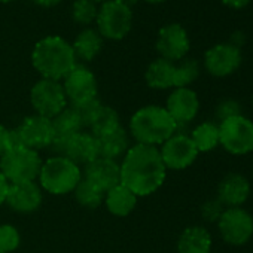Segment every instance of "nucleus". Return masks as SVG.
I'll use <instances>...</instances> for the list:
<instances>
[{"label": "nucleus", "mask_w": 253, "mask_h": 253, "mask_svg": "<svg viewBox=\"0 0 253 253\" xmlns=\"http://www.w3.org/2000/svg\"><path fill=\"white\" fill-rule=\"evenodd\" d=\"M43 201V191L38 180L9 183L5 204L17 213H33L36 211Z\"/></svg>", "instance_id": "f3484780"}, {"label": "nucleus", "mask_w": 253, "mask_h": 253, "mask_svg": "<svg viewBox=\"0 0 253 253\" xmlns=\"http://www.w3.org/2000/svg\"><path fill=\"white\" fill-rule=\"evenodd\" d=\"M252 103H253V98H252Z\"/></svg>", "instance_id": "a18cd8bd"}, {"label": "nucleus", "mask_w": 253, "mask_h": 253, "mask_svg": "<svg viewBox=\"0 0 253 253\" xmlns=\"http://www.w3.org/2000/svg\"><path fill=\"white\" fill-rule=\"evenodd\" d=\"M32 2L42 8H54L61 2V0H32Z\"/></svg>", "instance_id": "4c0bfd02"}, {"label": "nucleus", "mask_w": 253, "mask_h": 253, "mask_svg": "<svg viewBox=\"0 0 253 253\" xmlns=\"http://www.w3.org/2000/svg\"><path fill=\"white\" fill-rule=\"evenodd\" d=\"M103 43H104V39L97 32V29L85 27L84 30L78 33V36L72 42V48L78 61L89 63L98 57V54L103 49Z\"/></svg>", "instance_id": "4be33fe9"}, {"label": "nucleus", "mask_w": 253, "mask_h": 253, "mask_svg": "<svg viewBox=\"0 0 253 253\" xmlns=\"http://www.w3.org/2000/svg\"><path fill=\"white\" fill-rule=\"evenodd\" d=\"M177 131V124L164 106L148 104L137 109L128 122V134L134 143L160 148Z\"/></svg>", "instance_id": "7ed1b4c3"}, {"label": "nucleus", "mask_w": 253, "mask_h": 253, "mask_svg": "<svg viewBox=\"0 0 253 253\" xmlns=\"http://www.w3.org/2000/svg\"><path fill=\"white\" fill-rule=\"evenodd\" d=\"M70 106H79L89 100L98 98V82L92 70L84 64H76L61 81Z\"/></svg>", "instance_id": "f8f14e48"}, {"label": "nucleus", "mask_w": 253, "mask_h": 253, "mask_svg": "<svg viewBox=\"0 0 253 253\" xmlns=\"http://www.w3.org/2000/svg\"><path fill=\"white\" fill-rule=\"evenodd\" d=\"M158 149L166 169L173 171L186 170L198 158V151L189 134L182 131H176Z\"/></svg>", "instance_id": "ddd939ff"}, {"label": "nucleus", "mask_w": 253, "mask_h": 253, "mask_svg": "<svg viewBox=\"0 0 253 253\" xmlns=\"http://www.w3.org/2000/svg\"><path fill=\"white\" fill-rule=\"evenodd\" d=\"M148 3H152V5H157V3H163L166 2V0H146Z\"/></svg>", "instance_id": "a19ab883"}, {"label": "nucleus", "mask_w": 253, "mask_h": 253, "mask_svg": "<svg viewBox=\"0 0 253 253\" xmlns=\"http://www.w3.org/2000/svg\"><path fill=\"white\" fill-rule=\"evenodd\" d=\"M118 2H121L122 5H125V6H128V8L133 9V6H136L139 3V0H118Z\"/></svg>", "instance_id": "ea45409f"}, {"label": "nucleus", "mask_w": 253, "mask_h": 253, "mask_svg": "<svg viewBox=\"0 0 253 253\" xmlns=\"http://www.w3.org/2000/svg\"><path fill=\"white\" fill-rule=\"evenodd\" d=\"M137 200L139 197L134 195L128 188L122 183H118L116 186L106 191L103 206L110 214L116 217H125L136 209Z\"/></svg>", "instance_id": "412c9836"}, {"label": "nucleus", "mask_w": 253, "mask_h": 253, "mask_svg": "<svg viewBox=\"0 0 253 253\" xmlns=\"http://www.w3.org/2000/svg\"><path fill=\"white\" fill-rule=\"evenodd\" d=\"M15 0H0V3H12Z\"/></svg>", "instance_id": "37998d69"}, {"label": "nucleus", "mask_w": 253, "mask_h": 253, "mask_svg": "<svg viewBox=\"0 0 253 253\" xmlns=\"http://www.w3.org/2000/svg\"><path fill=\"white\" fill-rule=\"evenodd\" d=\"M82 177L103 189L104 192L121 183V166L116 160L97 157L82 167Z\"/></svg>", "instance_id": "a211bd4d"}, {"label": "nucleus", "mask_w": 253, "mask_h": 253, "mask_svg": "<svg viewBox=\"0 0 253 253\" xmlns=\"http://www.w3.org/2000/svg\"><path fill=\"white\" fill-rule=\"evenodd\" d=\"M238 115H241V106L237 100H232V98L222 100L214 109V116L219 122L232 116H238Z\"/></svg>", "instance_id": "473e14b6"}, {"label": "nucleus", "mask_w": 253, "mask_h": 253, "mask_svg": "<svg viewBox=\"0 0 253 253\" xmlns=\"http://www.w3.org/2000/svg\"><path fill=\"white\" fill-rule=\"evenodd\" d=\"M98 15V5L92 0H75L70 8V17L72 20L84 27H88L89 24L95 23Z\"/></svg>", "instance_id": "c85d7f7f"}, {"label": "nucleus", "mask_w": 253, "mask_h": 253, "mask_svg": "<svg viewBox=\"0 0 253 253\" xmlns=\"http://www.w3.org/2000/svg\"><path fill=\"white\" fill-rule=\"evenodd\" d=\"M252 186L246 176L240 173H228L217 185L216 198L225 209L241 207L250 197Z\"/></svg>", "instance_id": "6ab92c4d"}, {"label": "nucleus", "mask_w": 253, "mask_h": 253, "mask_svg": "<svg viewBox=\"0 0 253 253\" xmlns=\"http://www.w3.org/2000/svg\"><path fill=\"white\" fill-rule=\"evenodd\" d=\"M223 210H225V207L217 198H211V200L204 201L201 209H200L203 219L206 222H210V223H216L219 220V217L222 216Z\"/></svg>", "instance_id": "72a5a7b5"}, {"label": "nucleus", "mask_w": 253, "mask_h": 253, "mask_svg": "<svg viewBox=\"0 0 253 253\" xmlns=\"http://www.w3.org/2000/svg\"><path fill=\"white\" fill-rule=\"evenodd\" d=\"M189 137L194 142L198 154L210 152L219 146V125L210 121H204L194 126Z\"/></svg>", "instance_id": "393cba45"}, {"label": "nucleus", "mask_w": 253, "mask_h": 253, "mask_svg": "<svg viewBox=\"0 0 253 253\" xmlns=\"http://www.w3.org/2000/svg\"><path fill=\"white\" fill-rule=\"evenodd\" d=\"M241 64L240 48L228 43H217L204 54V69L214 78H226L232 75Z\"/></svg>", "instance_id": "2eb2a0df"}, {"label": "nucleus", "mask_w": 253, "mask_h": 253, "mask_svg": "<svg viewBox=\"0 0 253 253\" xmlns=\"http://www.w3.org/2000/svg\"><path fill=\"white\" fill-rule=\"evenodd\" d=\"M121 126H122V124H121L119 113L113 107L103 104L101 109L98 110L97 116L88 126V131L98 139V137H103V136H107V134L116 131L118 128H121Z\"/></svg>", "instance_id": "a878e982"}, {"label": "nucleus", "mask_w": 253, "mask_h": 253, "mask_svg": "<svg viewBox=\"0 0 253 253\" xmlns=\"http://www.w3.org/2000/svg\"><path fill=\"white\" fill-rule=\"evenodd\" d=\"M14 145H15V142H14L12 130H9L3 124H0V157H2L5 152H8Z\"/></svg>", "instance_id": "f704fd0d"}, {"label": "nucleus", "mask_w": 253, "mask_h": 253, "mask_svg": "<svg viewBox=\"0 0 253 253\" xmlns=\"http://www.w3.org/2000/svg\"><path fill=\"white\" fill-rule=\"evenodd\" d=\"M8 188H9V182L5 179V176L2 173H0V207H2V204H5Z\"/></svg>", "instance_id": "c9c22d12"}, {"label": "nucleus", "mask_w": 253, "mask_h": 253, "mask_svg": "<svg viewBox=\"0 0 253 253\" xmlns=\"http://www.w3.org/2000/svg\"><path fill=\"white\" fill-rule=\"evenodd\" d=\"M0 253H5V252H0Z\"/></svg>", "instance_id": "c03bdc74"}, {"label": "nucleus", "mask_w": 253, "mask_h": 253, "mask_svg": "<svg viewBox=\"0 0 253 253\" xmlns=\"http://www.w3.org/2000/svg\"><path fill=\"white\" fill-rule=\"evenodd\" d=\"M216 225L219 235L229 246H244L253 237V216L243 207L225 209Z\"/></svg>", "instance_id": "9b49d317"}, {"label": "nucleus", "mask_w": 253, "mask_h": 253, "mask_svg": "<svg viewBox=\"0 0 253 253\" xmlns=\"http://www.w3.org/2000/svg\"><path fill=\"white\" fill-rule=\"evenodd\" d=\"M92 2H95L97 5H101V3H104V2H107V0H92Z\"/></svg>", "instance_id": "79ce46f5"}, {"label": "nucleus", "mask_w": 253, "mask_h": 253, "mask_svg": "<svg viewBox=\"0 0 253 253\" xmlns=\"http://www.w3.org/2000/svg\"><path fill=\"white\" fill-rule=\"evenodd\" d=\"M243 42H244V36L238 32V33H235V35H232V38H231V45H234V46H237V48H240L241 45H243Z\"/></svg>", "instance_id": "58836bf2"}, {"label": "nucleus", "mask_w": 253, "mask_h": 253, "mask_svg": "<svg viewBox=\"0 0 253 253\" xmlns=\"http://www.w3.org/2000/svg\"><path fill=\"white\" fill-rule=\"evenodd\" d=\"M121 183L139 198L155 194L166 182L167 169L160 149L134 143L121 158Z\"/></svg>", "instance_id": "f257e3e1"}, {"label": "nucleus", "mask_w": 253, "mask_h": 253, "mask_svg": "<svg viewBox=\"0 0 253 253\" xmlns=\"http://www.w3.org/2000/svg\"><path fill=\"white\" fill-rule=\"evenodd\" d=\"M200 76V64L194 58H183L174 69V88H186Z\"/></svg>", "instance_id": "c756f323"}, {"label": "nucleus", "mask_w": 253, "mask_h": 253, "mask_svg": "<svg viewBox=\"0 0 253 253\" xmlns=\"http://www.w3.org/2000/svg\"><path fill=\"white\" fill-rule=\"evenodd\" d=\"M95 24L103 39L121 41L133 29V9L118 0H107L98 6Z\"/></svg>", "instance_id": "423d86ee"}, {"label": "nucleus", "mask_w": 253, "mask_h": 253, "mask_svg": "<svg viewBox=\"0 0 253 253\" xmlns=\"http://www.w3.org/2000/svg\"><path fill=\"white\" fill-rule=\"evenodd\" d=\"M82 179V169L63 155H52L42 163L38 183L51 195H67Z\"/></svg>", "instance_id": "20e7f679"}, {"label": "nucleus", "mask_w": 253, "mask_h": 253, "mask_svg": "<svg viewBox=\"0 0 253 253\" xmlns=\"http://www.w3.org/2000/svg\"><path fill=\"white\" fill-rule=\"evenodd\" d=\"M211 234L207 228L192 225L185 228L177 238V253H211Z\"/></svg>", "instance_id": "aec40b11"}, {"label": "nucleus", "mask_w": 253, "mask_h": 253, "mask_svg": "<svg viewBox=\"0 0 253 253\" xmlns=\"http://www.w3.org/2000/svg\"><path fill=\"white\" fill-rule=\"evenodd\" d=\"M21 244V234L12 223L0 225V252L14 253Z\"/></svg>", "instance_id": "7c9ffc66"}, {"label": "nucleus", "mask_w": 253, "mask_h": 253, "mask_svg": "<svg viewBox=\"0 0 253 253\" xmlns=\"http://www.w3.org/2000/svg\"><path fill=\"white\" fill-rule=\"evenodd\" d=\"M51 121H52L55 136H72L75 133L85 130L78 110L70 104L64 110H61L57 116H54Z\"/></svg>", "instance_id": "bb28decb"}, {"label": "nucleus", "mask_w": 253, "mask_h": 253, "mask_svg": "<svg viewBox=\"0 0 253 253\" xmlns=\"http://www.w3.org/2000/svg\"><path fill=\"white\" fill-rule=\"evenodd\" d=\"M101 106H103V103H101L98 98L89 100V101L82 103V104H79V106H73V107L78 110V113H79V116H81V119H82L84 128H88V126L91 125V122H92L94 118L97 116V113H98V110L101 109Z\"/></svg>", "instance_id": "2f4dec72"}, {"label": "nucleus", "mask_w": 253, "mask_h": 253, "mask_svg": "<svg viewBox=\"0 0 253 253\" xmlns=\"http://www.w3.org/2000/svg\"><path fill=\"white\" fill-rule=\"evenodd\" d=\"M130 134L126 131L124 126L118 128L116 131L107 134V136H103V137H98L97 142H98V157H103V158H109V160H119L122 158L126 151L130 149Z\"/></svg>", "instance_id": "b1692460"}, {"label": "nucleus", "mask_w": 253, "mask_h": 253, "mask_svg": "<svg viewBox=\"0 0 253 253\" xmlns=\"http://www.w3.org/2000/svg\"><path fill=\"white\" fill-rule=\"evenodd\" d=\"M30 103L36 115L52 119L69 106L63 84L60 81L41 78L30 89Z\"/></svg>", "instance_id": "9d476101"}, {"label": "nucleus", "mask_w": 253, "mask_h": 253, "mask_svg": "<svg viewBox=\"0 0 253 253\" xmlns=\"http://www.w3.org/2000/svg\"><path fill=\"white\" fill-rule=\"evenodd\" d=\"M72 194L75 195V200L78 201L79 206L85 209H97L103 206L106 192L100 189L98 186H95L94 183H91L89 180L82 177Z\"/></svg>", "instance_id": "cd10ccee"}, {"label": "nucleus", "mask_w": 253, "mask_h": 253, "mask_svg": "<svg viewBox=\"0 0 253 253\" xmlns=\"http://www.w3.org/2000/svg\"><path fill=\"white\" fill-rule=\"evenodd\" d=\"M51 149L55 155H63L69 158L81 169L98 157L97 137L85 130L72 136H55Z\"/></svg>", "instance_id": "6e6552de"}, {"label": "nucleus", "mask_w": 253, "mask_h": 253, "mask_svg": "<svg viewBox=\"0 0 253 253\" xmlns=\"http://www.w3.org/2000/svg\"><path fill=\"white\" fill-rule=\"evenodd\" d=\"M12 133L15 145L29 148L36 152L51 148L55 137L52 121L36 113L26 116L17 128L12 130Z\"/></svg>", "instance_id": "1a4fd4ad"}, {"label": "nucleus", "mask_w": 253, "mask_h": 253, "mask_svg": "<svg viewBox=\"0 0 253 253\" xmlns=\"http://www.w3.org/2000/svg\"><path fill=\"white\" fill-rule=\"evenodd\" d=\"M219 125V146L228 154L240 157L253 152V121L238 115L228 118Z\"/></svg>", "instance_id": "0eeeda50"}, {"label": "nucleus", "mask_w": 253, "mask_h": 253, "mask_svg": "<svg viewBox=\"0 0 253 253\" xmlns=\"http://www.w3.org/2000/svg\"><path fill=\"white\" fill-rule=\"evenodd\" d=\"M32 64L41 78L61 82L78 60L69 41L61 36H45L33 46Z\"/></svg>", "instance_id": "f03ea898"}, {"label": "nucleus", "mask_w": 253, "mask_h": 253, "mask_svg": "<svg viewBox=\"0 0 253 253\" xmlns=\"http://www.w3.org/2000/svg\"><path fill=\"white\" fill-rule=\"evenodd\" d=\"M222 3H225L226 6L234 8V9H241L250 3V0H222Z\"/></svg>", "instance_id": "e433bc0d"}, {"label": "nucleus", "mask_w": 253, "mask_h": 253, "mask_svg": "<svg viewBox=\"0 0 253 253\" xmlns=\"http://www.w3.org/2000/svg\"><path fill=\"white\" fill-rule=\"evenodd\" d=\"M42 163L39 152L14 145L0 157V173L9 183L33 182L39 177Z\"/></svg>", "instance_id": "39448f33"}, {"label": "nucleus", "mask_w": 253, "mask_h": 253, "mask_svg": "<svg viewBox=\"0 0 253 253\" xmlns=\"http://www.w3.org/2000/svg\"><path fill=\"white\" fill-rule=\"evenodd\" d=\"M155 48L161 58L176 63L186 58L191 49V39L183 26L173 23L160 29Z\"/></svg>", "instance_id": "4468645a"}, {"label": "nucleus", "mask_w": 253, "mask_h": 253, "mask_svg": "<svg viewBox=\"0 0 253 253\" xmlns=\"http://www.w3.org/2000/svg\"><path fill=\"white\" fill-rule=\"evenodd\" d=\"M164 107L169 112V115L173 118V121L177 124V130H179L180 126L191 124L197 118L200 110V98L198 94L189 86L173 88V91L167 97Z\"/></svg>", "instance_id": "dca6fc26"}, {"label": "nucleus", "mask_w": 253, "mask_h": 253, "mask_svg": "<svg viewBox=\"0 0 253 253\" xmlns=\"http://www.w3.org/2000/svg\"><path fill=\"white\" fill-rule=\"evenodd\" d=\"M174 69L176 64L164 60V58H157L154 60L146 72H145V81L149 88L164 91V89H173L174 88Z\"/></svg>", "instance_id": "5701e85b"}]
</instances>
